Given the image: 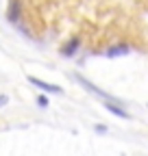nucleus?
I'll return each mask as SVG.
<instances>
[{
	"label": "nucleus",
	"mask_w": 148,
	"mask_h": 156,
	"mask_svg": "<svg viewBox=\"0 0 148 156\" xmlns=\"http://www.w3.org/2000/svg\"><path fill=\"white\" fill-rule=\"evenodd\" d=\"M74 80H76V83H79V85H81L83 89H87L89 93H94V95L102 98L105 102H113V104H116V98H113V95H109V93H107V91H102L100 87H96V85H91V83L87 80V78H83L81 74H74Z\"/></svg>",
	"instance_id": "obj_1"
},
{
	"label": "nucleus",
	"mask_w": 148,
	"mask_h": 156,
	"mask_svg": "<svg viewBox=\"0 0 148 156\" xmlns=\"http://www.w3.org/2000/svg\"><path fill=\"white\" fill-rule=\"evenodd\" d=\"M28 83H31V85H35L37 89L46 91V93H57V95H61V93H63V89H61V87L50 85V83H46V80H39V78H35V76H28Z\"/></svg>",
	"instance_id": "obj_2"
},
{
	"label": "nucleus",
	"mask_w": 148,
	"mask_h": 156,
	"mask_svg": "<svg viewBox=\"0 0 148 156\" xmlns=\"http://www.w3.org/2000/svg\"><path fill=\"white\" fill-rule=\"evenodd\" d=\"M131 52V46H126V44H120V46H113V48H109L105 54L109 56V58H116V56H124V54H128Z\"/></svg>",
	"instance_id": "obj_3"
},
{
	"label": "nucleus",
	"mask_w": 148,
	"mask_h": 156,
	"mask_svg": "<svg viewBox=\"0 0 148 156\" xmlns=\"http://www.w3.org/2000/svg\"><path fill=\"white\" fill-rule=\"evenodd\" d=\"M79 46H81V39L74 37V39H70V41L61 48V54H63V56H74V52L79 50Z\"/></svg>",
	"instance_id": "obj_4"
},
{
	"label": "nucleus",
	"mask_w": 148,
	"mask_h": 156,
	"mask_svg": "<svg viewBox=\"0 0 148 156\" xmlns=\"http://www.w3.org/2000/svg\"><path fill=\"white\" fill-rule=\"evenodd\" d=\"M7 17H9V22H17V20H20V0H11Z\"/></svg>",
	"instance_id": "obj_5"
},
{
	"label": "nucleus",
	"mask_w": 148,
	"mask_h": 156,
	"mask_svg": "<svg viewBox=\"0 0 148 156\" xmlns=\"http://www.w3.org/2000/svg\"><path fill=\"white\" fill-rule=\"evenodd\" d=\"M105 108H107L109 113H113L116 117H122V119H128V117H131V115H128V113H126V111H124V108L120 106V104L116 106L113 102H105Z\"/></svg>",
	"instance_id": "obj_6"
},
{
	"label": "nucleus",
	"mask_w": 148,
	"mask_h": 156,
	"mask_svg": "<svg viewBox=\"0 0 148 156\" xmlns=\"http://www.w3.org/2000/svg\"><path fill=\"white\" fill-rule=\"evenodd\" d=\"M37 104H39L42 108H46L50 102H48V98H46V95H39V98H37Z\"/></svg>",
	"instance_id": "obj_7"
},
{
	"label": "nucleus",
	"mask_w": 148,
	"mask_h": 156,
	"mask_svg": "<svg viewBox=\"0 0 148 156\" xmlns=\"http://www.w3.org/2000/svg\"><path fill=\"white\" fill-rule=\"evenodd\" d=\"M7 100H9L7 95H0V106H5V104H7Z\"/></svg>",
	"instance_id": "obj_8"
}]
</instances>
